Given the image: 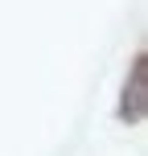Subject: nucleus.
I'll return each mask as SVG.
<instances>
[{
  "mask_svg": "<svg viewBox=\"0 0 148 156\" xmlns=\"http://www.w3.org/2000/svg\"><path fill=\"white\" fill-rule=\"evenodd\" d=\"M140 111H144V62H136V70H132V111H124V115L140 119Z\"/></svg>",
  "mask_w": 148,
  "mask_h": 156,
  "instance_id": "f257e3e1",
  "label": "nucleus"
}]
</instances>
